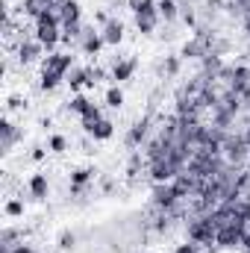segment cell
I'll return each mask as SVG.
<instances>
[{"label": "cell", "mask_w": 250, "mask_h": 253, "mask_svg": "<svg viewBox=\"0 0 250 253\" xmlns=\"http://www.w3.org/2000/svg\"><path fill=\"white\" fill-rule=\"evenodd\" d=\"M36 42L47 50H53L59 42H62V33H59V15L53 9H44L39 18H36Z\"/></svg>", "instance_id": "1"}, {"label": "cell", "mask_w": 250, "mask_h": 253, "mask_svg": "<svg viewBox=\"0 0 250 253\" xmlns=\"http://www.w3.org/2000/svg\"><path fill=\"white\" fill-rule=\"evenodd\" d=\"M132 15H135V27L138 33L150 36L156 30V21H159V9H156V0H126Z\"/></svg>", "instance_id": "2"}, {"label": "cell", "mask_w": 250, "mask_h": 253, "mask_svg": "<svg viewBox=\"0 0 250 253\" xmlns=\"http://www.w3.org/2000/svg\"><path fill=\"white\" fill-rule=\"evenodd\" d=\"M74 68V56L71 53H50L44 65H42V71H50V74H59V77H68V71Z\"/></svg>", "instance_id": "3"}, {"label": "cell", "mask_w": 250, "mask_h": 253, "mask_svg": "<svg viewBox=\"0 0 250 253\" xmlns=\"http://www.w3.org/2000/svg\"><path fill=\"white\" fill-rule=\"evenodd\" d=\"M103 44H106V42H103V36H100L94 27H83V36H80V47H83V53L97 56Z\"/></svg>", "instance_id": "4"}, {"label": "cell", "mask_w": 250, "mask_h": 253, "mask_svg": "<svg viewBox=\"0 0 250 253\" xmlns=\"http://www.w3.org/2000/svg\"><path fill=\"white\" fill-rule=\"evenodd\" d=\"M224 150H227V159L230 162H242L245 156H248V141H245V135H227V141H224Z\"/></svg>", "instance_id": "5"}, {"label": "cell", "mask_w": 250, "mask_h": 253, "mask_svg": "<svg viewBox=\"0 0 250 253\" xmlns=\"http://www.w3.org/2000/svg\"><path fill=\"white\" fill-rule=\"evenodd\" d=\"M83 129L91 135V138H109L112 132H115V124L112 121H106V118H100V121H83Z\"/></svg>", "instance_id": "6"}, {"label": "cell", "mask_w": 250, "mask_h": 253, "mask_svg": "<svg viewBox=\"0 0 250 253\" xmlns=\"http://www.w3.org/2000/svg\"><path fill=\"white\" fill-rule=\"evenodd\" d=\"M180 197H177V191L171 183H156V189H153V203L156 206H174Z\"/></svg>", "instance_id": "7"}, {"label": "cell", "mask_w": 250, "mask_h": 253, "mask_svg": "<svg viewBox=\"0 0 250 253\" xmlns=\"http://www.w3.org/2000/svg\"><path fill=\"white\" fill-rule=\"evenodd\" d=\"M147 129H150V121H147V118L135 121V124H132V129L126 132V144H129V147H138V144L147 138Z\"/></svg>", "instance_id": "8"}, {"label": "cell", "mask_w": 250, "mask_h": 253, "mask_svg": "<svg viewBox=\"0 0 250 253\" xmlns=\"http://www.w3.org/2000/svg\"><path fill=\"white\" fill-rule=\"evenodd\" d=\"M100 36H103V42H106V44H121V39H124V24L112 18V21L103 27V33H100Z\"/></svg>", "instance_id": "9"}, {"label": "cell", "mask_w": 250, "mask_h": 253, "mask_svg": "<svg viewBox=\"0 0 250 253\" xmlns=\"http://www.w3.org/2000/svg\"><path fill=\"white\" fill-rule=\"evenodd\" d=\"M47 191H50V186H47V177H44V174H33V177H30V194H33L36 200H44Z\"/></svg>", "instance_id": "10"}, {"label": "cell", "mask_w": 250, "mask_h": 253, "mask_svg": "<svg viewBox=\"0 0 250 253\" xmlns=\"http://www.w3.org/2000/svg\"><path fill=\"white\" fill-rule=\"evenodd\" d=\"M59 24H62V27L80 24V6H77V0H71L68 6H62V9H59Z\"/></svg>", "instance_id": "11"}, {"label": "cell", "mask_w": 250, "mask_h": 253, "mask_svg": "<svg viewBox=\"0 0 250 253\" xmlns=\"http://www.w3.org/2000/svg\"><path fill=\"white\" fill-rule=\"evenodd\" d=\"M132 71H135V59H118L115 68H112V80H118V83H124L132 77Z\"/></svg>", "instance_id": "12"}, {"label": "cell", "mask_w": 250, "mask_h": 253, "mask_svg": "<svg viewBox=\"0 0 250 253\" xmlns=\"http://www.w3.org/2000/svg\"><path fill=\"white\" fill-rule=\"evenodd\" d=\"M65 80L71 83V88H80V85H88V68H71Z\"/></svg>", "instance_id": "13"}, {"label": "cell", "mask_w": 250, "mask_h": 253, "mask_svg": "<svg viewBox=\"0 0 250 253\" xmlns=\"http://www.w3.org/2000/svg\"><path fill=\"white\" fill-rule=\"evenodd\" d=\"M0 135H3L0 147H3V150H12V144H15V138H18V129L9 124V121H3V124H0Z\"/></svg>", "instance_id": "14"}, {"label": "cell", "mask_w": 250, "mask_h": 253, "mask_svg": "<svg viewBox=\"0 0 250 253\" xmlns=\"http://www.w3.org/2000/svg\"><path fill=\"white\" fill-rule=\"evenodd\" d=\"M39 56H42V44L39 42H24L21 44V59L24 62H36Z\"/></svg>", "instance_id": "15"}, {"label": "cell", "mask_w": 250, "mask_h": 253, "mask_svg": "<svg viewBox=\"0 0 250 253\" xmlns=\"http://www.w3.org/2000/svg\"><path fill=\"white\" fill-rule=\"evenodd\" d=\"M91 106H94V103H91L88 97H83V94H77V97H71V100H68V109H71V112H77V115L91 112Z\"/></svg>", "instance_id": "16"}, {"label": "cell", "mask_w": 250, "mask_h": 253, "mask_svg": "<svg viewBox=\"0 0 250 253\" xmlns=\"http://www.w3.org/2000/svg\"><path fill=\"white\" fill-rule=\"evenodd\" d=\"M44 9H50V0H24V15L39 18Z\"/></svg>", "instance_id": "17"}, {"label": "cell", "mask_w": 250, "mask_h": 253, "mask_svg": "<svg viewBox=\"0 0 250 253\" xmlns=\"http://www.w3.org/2000/svg\"><path fill=\"white\" fill-rule=\"evenodd\" d=\"M156 9H159V18H165V21L177 18V3L174 0H156Z\"/></svg>", "instance_id": "18"}, {"label": "cell", "mask_w": 250, "mask_h": 253, "mask_svg": "<svg viewBox=\"0 0 250 253\" xmlns=\"http://www.w3.org/2000/svg\"><path fill=\"white\" fill-rule=\"evenodd\" d=\"M94 174H97V171H91V168H77V171L71 174V186H74V189H80V186H83V183H88Z\"/></svg>", "instance_id": "19"}, {"label": "cell", "mask_w": 250, "mask_h": 253, "mask_svg": "<svg viewBox=\"0 0 250 253\" xmlns=\"http://www.w3.org/2000/svg\"><path fill=\"white\" fill-rule=\"evenodd\" d=\"M62 80H65V77H59V74L42 71V83H39V85H42V91H53V88H56V85H59Z\"/></svg>", "instance_id": "20"}, {"label": "cell", "mask_w": 250, "mask_h": 253, "mask_svg": "<svg viewBox=\"0 0 250 253\" xmlns=\"http://www.w3.org/2000/svg\"><path fill=\"white\" fill-rule=\"evenodd\" d=\"M106 106L121 109V106H124V91H121V88H109V91H106Z\"/></svg>", "instance_id": "21"}, {"label": "cell", "mask_w": 250, "mask_h": 253, "mask_svg": "<svg viewBox=\"0 0 250 253\" xmlns=\"http://www.w3.org/2000/svg\"><path fill=\"white\" fill-rule=\"evenodd\" d=\"M177 71H180V59H177V56H168L165 65H162V74H165V77H174Z\"/></svg>", "instance_id": "22"}, {"label": "cell", "mask_w": 250, "mask_h": 253, "mask_svg": "<svg viewBox=\"0 0 250 253\" xmlns=\"http://www.w3.org/2000/svg\"><path fill=\"white\" fill-rule=\"evenodd\" d=\"M103 77H106V71H103V68H88V85H97Z\"/></svg>", "instance_id": "23"}, {"label": "cell", "mask_w": 250, "mask_h": 253, "mask_svg": "<svg viewBox=\"0 0 250 253\" xmlns=\"http://www.w3.org/2000/svg\"><path fill=\"white\" fill-rule=\"evenodd\" d=\"M65 147H68V141H65V135H53V138H50V150H56V153H62Z\"/></svg>", "instance_id": "24"}, {"label": "cell", "mask_w": 250, "mask_h": 253, "mask_svg": "<svg viewBox=\"0 0 250 253\" xmlns=\"http://www.w3.org/2000/svg\"><path fill=\"white\" fill-rule=\"evenodd\" d=\"M6 212L15 218V215H21V212H24V203H21V200H9V203H6Z\"/></svg>", "instance_id": "25"}, {"label": "cell", "mask_w": 250, "mask_h": 253, "mask_svg": "<svg viewBox=\"0 0 250 253\" xmlns=\"http://www.w3.org/2000/svg\"><path fill=\"white\" fill-rule=\"evenodd\" d=\"M59 248H74V233H62L59 236Z\"/></svg>", "instance_id": "26"}]
</instances>
